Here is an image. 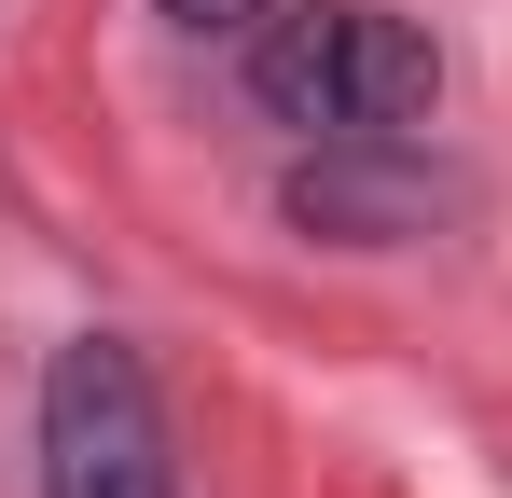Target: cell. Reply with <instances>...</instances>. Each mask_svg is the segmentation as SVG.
Segmentation results:
<instances>
[{"mask_svg": "<svg viewBox=\"0 0 512 498\" xmlns=\"http://www.w3.org/2000/svg\"><path fill=\"white\" fill-rule=\"evenodd\" d=\"M250 97L305 139H416L429 97H443V56H429V28L374 14V0H305L263 28Z\"/></svg>", "mask_w": 512, "mask_h": 498, "instance_id": "1", "label": "cell"}, {"mask_svg": "<svg viewBox=\"0 0 512 498\" xmlns=\"http://www.w3.org/2000/svg\"><path fill=\"white\" fill-rule=\"evenodd\" d=\"M180 28H263V14H277V0H167Z\"/></svg>", "mask_w": 512, "mask_h": 498, "instance_id": "4", "label": "cell"}, {"mask_svg": "<svg viewBox=\"0 0 512 498\" xmlns=\"http://www.w3.org/2000/svg\"><path fill=\"white\" fill-rule=\"evenodd\" d=\"M429 194L402 139H319V166L291 180V222H319V236H429Z\"/></svg>", "mask_w": 512, "mask_h": 498, "instance_id": "3", "label": "cell"}, {"mask_svg": "<svg viewBox=\"0 0 512 498\" xmlns=\"http://www.w3.org/2000/svg\"><path fill=\"white\" fill-rule=\"evenodd\" d=\"M42 498H167V415H153V374L139 346H56L42 374Z\"/></svg>", "mask_w": 512, "mask_h": 498, "instance_id": "2", "label": "cell"}]
</instances>
